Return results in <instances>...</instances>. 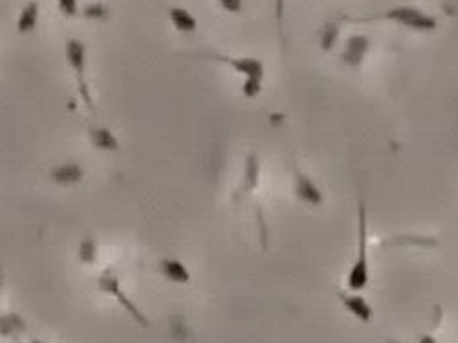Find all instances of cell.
Instances as JSON below:
<instances>
[{
  "label": "cell",
  "instance_id": "11",
  "mask_svg": "<svg viewBox=\"0 0 458 343\" xmlns=\"http://www.w3.org/2000/svg\"><path fill=\"white\" fill-rule=\"evenodd\" d=\"M88 140L97 151L118 152L121 149V141L118 136L106 127H92L88 130Z\"/></svg>",
  "mask_w": 458,
  "mask_h": 343
},
{
  "label": "cell",
  "instance_id": "24",
  "mask_svg": "<svg viewBox=\"0 0 458 343\" xmlns=\"http://www.w3.org/2000/svg\"><path fill=\"white\" fill-rule=\"evenodd\" d=\"M387 343H400V342H396V340H389V342Z\"/></svg>",
  "mask_w": 458,
  "mask_h": 343
},
{
  "label": "cell",
  "instance_id": "6",
  "mask_svg": "<svg viewBox=\"0 0 458 343\" xmlns=\"http://www.w3.org/2000/svg\"><path fill=\"white\" fill-rule=\"evenodd\" d=\"M50 180L56 184V186L61 187H73L79 186L84 178V169L79 162H62L57 163L50 169Z\"/></svg>",
  "mask_w": 458,
  "mask_h": 343
},
{
  "label": "cell",
  "instance_id": "17",
  "mask_svg": "<svg viewBox=\"0 0 458 343\" xmlns=\"http://www.w3.org/2000/svg\"><path fill=\"white\" fill-rule=\"evenodd\" d=\"M83 15L84 19H90V21H105L108 17V8L103 2H92L84 8Z\"/></svg>",
  "mask_w": 458,
  "mask_h": 343
},
{
  "label": "cell",
  "instance_id": "25",
  "mask_svg": "<svg viewBox=\"0 0 458 343\" xmlns=\"http://www.w3.org/2000/svg\"><path fill=\"white\" fill-rule=\"evenodd\" d=\"M32 343H45V342H40V340H34V342Z\"/></svg>",
  "mask_w": 458,
  "mask_h": 343
},
{
  "label": "cell",
  "instance_id": "2",
  "mask_svg": "<svg viewBox=\"0 0 458 343\" xmlns=\"http://www.w3.org/2000/svg\"><path fill=\"white\" fill-rule=\"evenodd\" d=\"M367 209L359 200L358 204V255L354 259L347 277V288L350 292H361L370 283L369 252H367Z\"/></svg>",
  "mask_w": 458,
  "mask_h": 343
},
{
  "label": "cell",
  "instance_id": "19",
  "mask_svg": "<svg viewBox=\"0 0 458 343\" xmlns=\"http://www.w3.org/2000/svg\"><path fill=\"white\" fill-rule=\"evenodd\" d=\"M57 8L64 17H75L79 15V2L77 0H57Z\"/></svg>",
  "mask_w": 458,
  "mask_h": 343
},
{
  "label": "cell",
  "instance_id": "23",
  "mask_svg": "<svg viewBox=\"0 0 458 343\" xmlns=\"http://www.w3.org/2000/svg\"><path fill=\"white\" fill-rule=\"evenodd\" d=\"M2 287H4V274L0 270V290H2Z\"/></svg>",
  "mask_w": 458,
  "mask_h": 343
},
{
  "label": "cell",
  "instance_id": "22",
  "mask_svg": "<svg viewBox=\"0 0 458 343\" xmlns=\"http://www.w3.org/2000/svg\"><path fill=\"white\" fill-rule=\"evenodd\" d=\"M418 343H438V340L435 336H431V334H425V336L420 338Z\"/></svg>",
  "mask_w": 458,
  "mask_h": 343
},
{
  "label": "cell",
  "instance_id": "16",
  "mask_svg": "<svg viewBox=\"0 0 458 343\" xmlns=\"http://www.w3.org/2000/svg\"><path fill=\"white\" fill-rule=\"evenodd\" d=\"M97 255H99V246H97V242L92 237H86V239L79 242L77 257L83 265H94L95 261H97Z\"/></svg>",
  "mask_w": 458,
  "mask_h": 343
},
{
  "label": "cell",
  "instance_id": "13",
  "mask_svg": "<svg viewBox=\"0 0 458 343\" xmlns=\"http://www.w3.org/2000/svg\"><path fill=\"white\" fill-rule=\"evenodd\" d=\"M26 331H28L26 321H24L19 314H15V312L0 316V336L15 340V338L23 336Z\"/></svg>",
  "mask_w": 458,
  "mask_h": 343
},
{
  "label": "cell",
  "instance_id": "4",
  "mask_svg": "<svg viewBox=\"0 0 458 343\" xmlns=\"http://www.w3.org/2000/svg\"><path fill=\"white\" fill-rule=\"evenodd\" d=\"M64 57L70 70L75 75V83H77V94L81 96V102L90 113H94V97L90 92V84L86 81V67H88V59H86V45L79 39H68L64 45Z\"/></svg>",
  "mask_w": 458,
  "mask_h": 343
},
{
  "label": "cell",
  "instance_id": "8",
  "mask_svg": "<svg viewBox=\"0 0 458 343\" xmlns=\"http://www.w3.org/2000/svg\"><path fill=\"white\" fill-rule=\"evenodd\" d=\"M337 296H339L343 307H345L354 318H358L361 323H370V321H372L374 312H372V307H370V303L363 296H358V294L354 292H337Z\"/></svg>",
  "mask_w": 458,
  "mask_h": 343
},
{
  "label": "cell",
  "instance_id": "20",
  "mask_svg": "<svg viewBox=\"0 0 458 343\" xmlns=\"http://www.w3.org/2000/svg\"><path fill=\"white\" fill-rule=\"evenodd\" d=\"M275 21H277L280 40L285 43V0H275Z\"/></svg>",
  "mask_w": 458,
  "mask_h": 343
},
{
  "label": "cell",
  "instance_id": "1",
  "mask_svg": "<svg viewBox=\"0 0 458 343\" xmlns=\"http://www.w3.org/2000/svg\"><path fill=\"white\" fill-rule=\"evenodd\" d=\"M343 19L350 21V23H372V21H383V23H387V21H389V23H396L400 24V26L414 29V32H433V29H436V26H438V21H436L435 15L422 12V10L413 6L391 8V10L380 13V15H370V17L363 19Z\"/></svg>",
  "mask_w": 458,
  "mask_h": 343
},
{
  "label": "cell",
  "instance_id": "7",
  "mask_svg": "<svg viewBox=\"0 0 458 343\" xmlns=\"http://www.w3.org/2000/svg\"><path fill=\"white\" fill-rule=\"evenodd\" d=\"M293 191L301 202L310 204V206H319L324 198L321 189L315 186V182L299 169H296V173H293Z\"/></svg>",
  "mask_w": 458,
  "mask_h": 343
},
{
  "label": "cell",
  "instance_id": "3",
  "mask_svg": "<svg viewBox=\"0 0 458 343\" xmlns=\"http://www.w3.org/2000/svg\"><path fill=\"white\" fill-rule=\"evenodd\" d=\"M207 59H213V61L224 62L228 64L229 68H233L235 72H239L241 75H244V86H242V94L248 97V99H253L257 97L263 91V81H264V62L257 57H229L222 56V54H204Z\"/></svg>",
  "mask_w": 458,
  "mask_h": 343
},
{
  "label": "cell",
  "instance_id": "10",
  "mask_svg": "<svg viewBox=\"0 0 458 343\" xmlns=\"http://www.w3.org/2000/svg\"><path fill=\"white\" fill-rule=\"evenodd\" d=\"M158 272L162 274L163 279H167V281L174 283V285H187L191 281L189 268L180 259H171V257L160 259Z\"/></svg>",
  "mask_w": 458,
  "mask_h": 343
},
{
  "label": "cell",
  "instance_id": "15",
  "mask_svg": "<svg viewBox=\"0 0 458 343\" xmlns=\"http://www.w3.org/2000/svg\"><path fill=\"white\" fill-rule=\"evenodd\" d=\"M258 160L255 154H248L246 156V165H244V182H242V189L241 193H248L255 189L258 182Z\"/></svg>",
  "mask_w": 458,
  "mask_h": 343
},
{
  "label": "cell",
  "instance_id": "9",
  "mask_svg": "<svg viewBox=\"0 0 458 343\" xmlns=\"http://www.w3.org/2000/svg\"><path fill=\"white\" fill-rule=\"evenodd\" d=\"M369 48H370L369 37H363V35H354V37H350V39L347 40L345 50H343V54H341V59H343V62L348 64V67L356 68L363 62Z\"/></svg>",
  "mask_w": 458,
  "mask_h": 343
},
{
  "label": "cell",
  "instance_id": "12",
  "mask_svg": "<svg viewBox=\"0 0 458 343\" xmlns=\"http://www.w3.org/2000/svg\"><path fill=\"white\" fill-rule=\"evenodd\" d=\"M39 15H40V6L37 0H29L24 4V8L21 10L17 17V32L19 34H32L37 24H39Z\"/></svg>",
  "mask_w": 458,
  "mask_h": 343
},
{
  "label": "cell",
  "instance_id": "14",
  "mask_svg": "<svg viewBox=\"0 0 458 343\" xmlns=\"http://www.w3.org/2000/svg\"><path fill=\"white\" fill-rule=\"evenodd\" d=\"M169 21L182 34H193V32H196V26H198L196 19L185 8H171L169 10Z\"/></svg>",
  "mask_w": 458,
  "mask_h": 343
},
{
  "label": "cell",
  "instance_id": "18",
  "mask_svg": "<svg viewBox=\"0 0 458 343\" xmlns=\"http://www.w3.org/2000/svg\"><path fill=\"white\" fill-rule=\"evenodd\" d=\"M337 35H339V28L334 26V24H326L323 28V37H321V46H323V50H330L332 45H334V40L337 39Z\"/></svg>",
  "mask_w": 458,
  "mask_h": 343
},
{
  "label": "cell",
  "instance_id": "21",
  "mask_svg": "<svg viewBox=\"0 0 458 343\" xmlns=\"http://www.w3.org/2000/svg\"><path fill=\"white\" fill-rule=\"evenodd\" d=\"M218 4H220L228 13L242 12V0H218Z\"/></svg>",
  "mask_w": 458,
  "mask_h": 343
},
{
  "label": "cell",
  "instance_id": "5",
  "mask_svg": "<svg viewBox=\"0 0 458 343\" xmlns=\"http://www.w3.org/2000/svg\"><path fill=\"white\" fill-rule=\"evenodd\" d=\"M97 288H99L103 294H106V296H110V298L116 299V301H118V303L132 316V320H136V323H140L141 327H151V323L147 320V316L143 314V312L138 309V305L125 294L121 283H119V279L114 276V274H110V272L101 274L99 279H97Z\"/></svg>",
  "mask_w": 458,
  "mask_h": 343
}]
</instances>
